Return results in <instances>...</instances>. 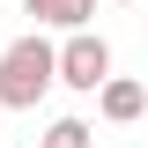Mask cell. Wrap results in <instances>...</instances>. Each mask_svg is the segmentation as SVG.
<instances>
[{
    "label": "cell",
    "mask_w": 148,
    "mask_h": 148,
    "mask_svg": "<svg viewBox=\"0 0 148 148\" xmlns=\"http://www.w3.org/2000/svg\"><path fill=\"white\" fill-rule=\"evenodd\" d=\"M59 82L67 89H82V96H96L111 82V45L96 30H67V45H59Z\"/></svg>",
    "instance_id": "obj_2"
},
{
    "label": "cell",
    "mask_w": 148,
    "mask_h": 148,
    "mask_svg": "<svg viewBox=\"0 0 148 148\" xmlns=\"http://www.w3.org/2000/svg\"><path fill=\"white\" fill-rule=\"evenodd\" d=\"M0 45H8V37H0Z\"/></svg>",
    "instance_id": "obj_7"
},
{
    "label": "cell",
    "mask_w": 148,
    "mask_h": 148,
    "mask_svg": "<svg viewBox=\"0 0 148 148\" xmlns=\"http://www.w3.org/2000/svg\"><path fill=\"white\" fill-rule=\"evenodd\" d=\"M52 82H59V45L45 30L0 45V104L8 111H37L45 96H52Z\"/></svg>",
    "instance_id": "obj_1"
},
{
    "label": "cell",
    "mask_w": 148,
    "mask_h": 148,
    "mask_svg": "<svg viewBox=\"0 0 148 148\" xmlns=\"http://www.w3.org/2000/svg\"><path fill=\"white\" fill-rule=\"evenodd\" d=\"M37 148H89V126H82V119H52Z\"/></svg>",
    "instance_id": "obj_5"
},
{
    "label": "cell",
    "mask_w": 148,
    "mask_h": 148,
    "mask_svg": "<svg viewBox=\"0 0 148 148\" xmlns=\"http://www.w3.org/2000/svg\"><path fill=\"white\" fill-rule=\"evenodd\" d=\"M119 8H133V0H119Z\"/></svg>",
    "instance_id": "obj_6"
},
{
    "label": "cell",
    "mask_w": 148,
    "mask_h": 148,
    "mask_svg": "<svg viewBox=\"0 0 148 148\" xmlns=\"http://www.w3.org/2000/svg\"><path fill=\"white\" fill-rule=\"evenodd\" d=\"M22 15H30L37 30H89L96 0H22Z\"/></svg>",
    "instance_id": "obj_4"
},
{
    "label": "cell",
    "mask_w": 148,
    "mask_h": 148,
    "mask_svg": "<svg viewBox=\"0 0 148 148\" xmlns=\"http://www.w3.org/2000/svg\"><path fill=\"white\" fill-rule=\"evenodd\" d=\"M96 111H104L111 126H133V119H148V89L133 82V74H111L104 89H96Z\"/></svg>",
    "instance_id": "obj_3"
}]
</instances>
